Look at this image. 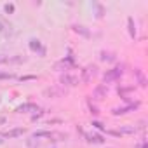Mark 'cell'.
Instances as JSON below:
<instances>
[{
  "instance_id": "1",
  "label": "cell",
  "mask_w": 148,
  "mask_h": 148,
  "mask_svg": "<svg viewBox=\"0 0 148 148\" xmlns=\"http://www.w3.org/2000/svg\"><path fill=\"white\" fill-rule=\"evenodd\" d=\"M122 75H124V64H117L115 68L108 70L105 75H103V84L106 86V84H110V82H115V80H119Z\"/></svg>"
},
{
  "instance_id": "2",
  "label": "cell",
  "mask_w": 148,
  "mask_h": 148,
  "mask_svg": "<svg viewBox=\"0 0 148 148\" xmlns=\"http://www.w3.org/2000/svg\"><path fill=\"white\" fill-rule=\"evenodd\" d=\"M96 73H98V66L96 64H89L82 70V82L89 84L92 80V77H96Z\"/></svg>"
},
{
  "instance_id": "3",
  "label": "cell",
  "mask_w": 148,
  "mask_h": 148,
  "mask_svg": "<svg viewBox=\"0 0 148 148\" xmlns=\"http://www.w3.org/2000/svg\"><path fill=\"white\" fill-rule=\"evenodd\" d=\"M59 84L64 87H75L77 84H79V77H75V75H70V73H63L61 75V79H59Z\"/></svg>"
},
{
  "instance_id": "4",
  "label": "cell",
  "mask_w": 148,
  "mask_h": 148,
  "mask_svg": "<svg viewBox=\"0 0 148 148\" xmlns=\"http://www.w3.org/2000/svg\"><path fill=\"white\" fill-rule=\"evenodd\" d=\"M30 49H32L33 52H37L40 58H44V56L47 54V49H45V45H42V42H40L38 38H32V40H30Z\"/></svg>"
},
{
  "instance_id": "5",
  "label": "cell",
  "mask_w": 148,
  "mask_h": 148,
  "mask_svg": "<svg viewBox=\"0 0 148 148\" xmlns=\"http://www.w3.org/2000/svg\"><path fill=\"white\" fill-rule=\"evenodd\" d=\"M106 94H108V87L105 84H99V86H96V89L92 92V98L94 99H103V98H106Z\"/></svg>"
},
{
  "instance_id": "6",
  "label": "cell",
  "mask_w": 148,
  "mask_h": 148,
  "mask_svg": "<svg viewBox=\"0 0 148 148\" xmlns=\"http://www.w3.org/2000/svg\"><path fill=\"white\" fill-rule=\"evenodd\" d=\"M38 110V106L35 105V103H23V105H19L18 108H16V112L18 113H30V112H37Z\"/></svg>"
},
{
  "instance_id": "7",
  "label": "cell",
  "mask_w": 148,
  "mask_h": 148,
  "mask_svg": "<svg viewBox=\"0 0 148 148\" xmlns=\"http://www.w3.org/2000/svg\"><path fill=\"white\" fill-rule=\"evenodd\" d=\"M44 94L45 96H51V98H61L63 94H66V91L63 87H51V89H45Z\"/></svg>"
},
{
  "instance_id": "8",
  "label": "cell",
  "mask_w": 148,
  "mask_h": 148,
  "mask_svg": "<svg viewBox=\"0 0 148 148\" xmlns=\"http://www.w3.org/2000/svg\"><path fill=\"white\" fill-rule=\"evenodd\" d=\"M26 132V129H23V127H16V129H11V131H7V132H2V136L4 138H18V136H23Z\"/></svg>"
},
{
  "instance_id": "9",
  "label": "cell",
  "mask_w": 148,
  "mask_h": 148,
  "mask_svg": "<svg viewBox=\"0 0 148 148\" xmlns=\"http://www.w3.org/2000/svg\"><path fill=\"white\" fill-rule=\"evenodd\" d=\"M99 59L105 61V63H113V61L117 59V56H115V52H112V51H101V52H99Z\"/></svg>"
},
{
  "instance_id": "10",
  "label": "cell",
  "mask_w": 148,
  "mask_h": 148,
  "mask_svg": "<svg viewBox=\"0 0 148 148\" xmlns=\"http://www.w3.org/2000/svg\"><path fill=\"white\" fill-rule=\"evenodd\" d=\"M54 68H56L58 71H64V73H68V70H70L71 66H70V64H68L64 59H61V61H58V63L54 64Z\"/></svg>"
},
{
  "instance_id": "11",
  "label": "cell",
  "mask_w": 148,
  "mask_h": 148,
  "mask_svg": "<svg viewBox=\"0 0 148 148\" xmlns=\"http://www.w3.org/2000/svg\"><path fill=\"white\" fill-rule=\"evenodd\" d=\"M127 26H129V35L131 38H136V23L132 18H127Z\"/></svg>"
},
{
  "instance_id": "12",
  "label": "cell",
  "mask_w": 148,
  "mask_h": 148,
  "mask_svg": "<svg viewBox=\"0 0 148 148\" xmlns=\"http://www.w3.org/2000/svg\"><path fill=\"white\" fill-rule=\"evenodd\" d=\"M136 131H138V129H136L134 125H124V127H120L117 132H119V134H134Z\"/></svg>"
},
{
  "instance_id": "13",
  "label": "cell",
  "mask_w": 148,
  "mask_h": 148,
  "mask_svg": "<svg viewBox=\"0 0 148 148\" xmlns=\"http://www.w3.org/2000/svg\"><path fill=\"white\" fill-rule=\"evenodd\" d=\"M84 136L87 138L89 143H103V141H105L101 134H94V136H91V134H86V132H84Z\"/></svg>"
},
{
  "instance_id": "14",
  "label": "cell",
  "mask_w": 148,
  "mask_h": 148,
  "mask_svg": "<svg viewBox=\"0 0 148 148\" xmlns=\"http://www.w3.org/2000/svg\"><path fill=\"white\" fill-rule=\"evenodd\" d=\"M134 73H136V77H138V82H139V86H141V87H145V86H146V80H145L143 71H141L139 68H136V70H134Z\"/></svg>"
},
{
  "instance_id": "15",
  "label": "cell",
  "mask_w": 148,
  "mask_h": 148,
  "mask_svg": "<svg viewBox=\"0 0 148 148\" xmlns=\"http://www.w3.org/2000/svg\"><path fill=\"white\" fill-rule=\"evenodd\" d=\"M73 30H75L77 33H80V35H84V37H91V33H89V30H86V26L75 25V26H73Z\"/></svg>"
},
{
  "instance_id": "16",
  "label": "cell",
  "mask_w": 148,
  "mask_h": 148,
  "mask_svg": "<svg viewBox=\"0 0 148 148\" xmlns=\"http://www.w3.org/2000/svg\"><path fill=\"white\" fill-rule=\"evenodd\" d=\"M51 136H52L51 131H35L33 132V138H37V139L38 138H51Z\"/></svg>"
},
{
  "instance_id": "17",
  "label": "cell",
  "mask_w": 148,
  "mask_h": 148,
  "mask_svg": "<svg viewBox=\"0 0 148 148\" xmlns=\"http://www.w3.org/2000/svg\"><path fill=\"white\" fill-rule=\"evenodd\" d=\"M25 61H26L25 56H12V58H9V63H12V64H19V63H25Z\"/></svg>"
},
{
  "instance_id": "18",
  "label": "cell",
  "mask_w": 148,
  "mask_h": 148,
  "mask_svg": "<svg viewBox=\"0 0 148 148\" xmlns=\"http://www.w3.org/2000/svg\"><path fill=\"white\" fill-rule=\"evenodd\" d=\"M14 79V73H7V71H0V80H9Z\"/></svg>"
},
{
  "instance_id": "19",
  "label": "cell",
  "mask_w": 148,
  "mask_h": 148,
  "mask_svg": "<svg viewBox=\"0 0 148 148\" xmlns=\"http://www.w3.org/2000/svg\"><path fill=\"white\" fill-rule=\"evenodd\" d=\"M87 105H89V112H91L92 115H98V113H99V110H98V106H96V105H92L91 101H89Z\"/></svg>"
},
{
  "instance_id": "20",
  "label": "cell",
  "mask_w": 148,
  "mask_h": 148,
  "mask_svg": "<svg viewBox=\"0 0 148 148\" xmlns=\"http://www.w3.org/2000/svg\"><path fill=\"white\" fill-rule=\"evenodd\" d=\"M26 143H28V146H30V148H38V141H33V138H32V139H28Z\"/></svg>"
},
{
  "instance_id": "21",
  "label": "cell",
  "mask_w": 148,
  "mask_h": 148,
  "mask_svg": "<svg viewBox=\"0 0 148 148\" xmlns=\"http://www.w3.org/2000/svg\"><path fill=\"white\" fill-rule=\"evenodd\" d=\"M7 63H9V56L0 54V64H7Z\"/></svg>"
},
{
  "instance_id": "22",
  "label": "cell",
  "mask_w": 148,
  "mask_h": 148,
  "mask_svg": "<svg viewBox=\"0 0 148 148\" xmlns=\"http://www.w3.org/2000/svg\"><path fill=\"white\" fill-rule=\"evenodd\" d=\"M5 12H7V14L14 12V5H12V4H7V5H5Z\"/></svg>"
},
{
  "instance_id": "23",
  "label": "cell",
  "mask_w": 148,
  "mask_h": 148,
  "mask_svg": "<svg viewBox=\"0 0 148 148\" xmlns=\"http://www.w3.org/2000/svg\"><path fill=\"white\" fill-rule=\"evenodd\" d=\"M92 125H94L96 129H99V131H105V127H103V124H101V122H98V120H96V122H92Z\"/></svg>"
},
{
  "instance_id": "24",
  "label": "cell",
  "mask_w": 148,
  "mask_h": 148,
  "mask_svg": "<svg viewBox=\"0 0 148 148\" xmlns=\"http://www.w3.org/2000/svg\"><path fill=\"white\" fill-rule=\"evenodd\" d=\"M37 77L35 75H26V77H21V80H35Z\"/></svg>"
},
{
  "instance_id": "25",
  "label": "cell",
  "mask_w": 148,
  "mask_h": 148,
  "mask_svg": "<svg viewBox=\"0 0 148 148\" xmlns=\"http://www.w3.org/2000/svg\"><path fill=\"white\" fill-rule=\"evenodd\" d=\"M5 122H7V119L4 115H0V124H5Z\"/></svg>"
},
{
  "instance_id": "26",
  "label": "cell",
  "mask_w": 148,
  "mask_h": 148,
  "mask_svg": "<svg viewBox=\"0 0 148 148\" xmlns=\"http://www.w3.org/2000/svg\"><path fill=\"white\" fill-rule=\"evenodd\" d=\"M4 141H5V139H4V136H2V132H0V145H2Z\"/></svg>"
}]
</instances>
